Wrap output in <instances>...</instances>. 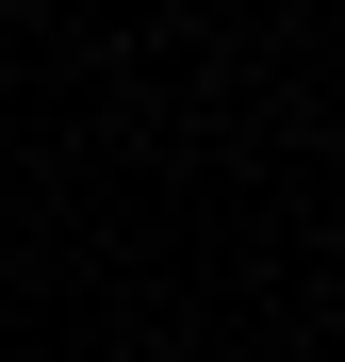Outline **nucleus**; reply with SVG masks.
I'll return each mask as SVG.
<instances>
[]
</instances>
